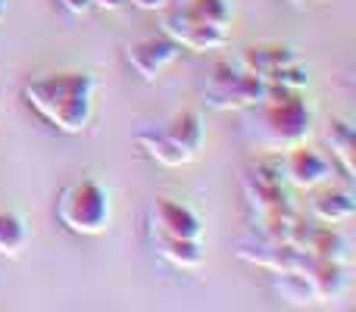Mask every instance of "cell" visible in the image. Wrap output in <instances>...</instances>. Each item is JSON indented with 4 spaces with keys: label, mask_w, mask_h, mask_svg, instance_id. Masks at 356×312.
Here are the masks:
<instances>
[{
    "label": "cell",
    "mask_w": 356,
    "mask_h": 312,
    "mask_svg": "<svg viewBox=\"0 0 356 312\" xmlns=\"http://www.w3.org/2000/svg\"><path fill=\"white\" fill-rule=\"evenodd\" d=\"M97 88V79L85 69H60L25 81L22 100L44 125L66 138H79L94 122Z\"/></svg>",
    "instance_id": "obj_1"
},
{
    "label": "cell",
    "mask_w": 356,
    "mask_h": 312,
    "mask_svg": "<svg viewBox=\"0 0 356 312\" xmlns=\"http://www.w3.org/2000/svg\"><path fill=\"white\" fill-rule=\"evenodd\" d=\"M244 113H250L244 122L247 138L263 154H284L309 141L316 125V110L303 97V91H269L263 104Z\"/></svg>",
    "instance_id": "obj_2"
},
{
    "label": "cell",
    "mask_w": 356,
    "mask_h": 312,
    "mask_svg": "<svg viewBox=\"0 0 356 312\" xmlns=\"http://www.w3.org/2000/svg\"><path fill=\"white\" fill-rule=\"evenodd\" d=\"M203 141H207V125L197 110L175 113L166 122L135 131V144L144 150V156L166 169H181L194 163L203 150Z\"/></svg>",
    "instance_id": "obj_3"
},
{
    "label": "cell",
    "mask_w": 356,
    "mask_h": 312,
    "mask_svg": "<svg viewBox=\"0 0 356 312\" xmlns=\"http://www.w3.org/2000/svg\"><path fill=\"white\" fill-rule=\"evenodd\" d=\"M56 219L69 234L79 238H100L113 222L110 188L97 178H79L66 184L56 197Z\"/></svg>",
    "instance_id": "obj_4"
},
{
    "label": "cell",
    "mask_w": 356,
    "mask_h": 312,
    "mask_svg": "<svg viewBox=\"0 0 356 312\" xmlns=\"http://www.w3.org/2000/svg\"><path fill=\"white\" fill-rule=\"evenodd\" d=\"M200 94L209 110H250L269 97V85L257 72L241 66L234 56V60H219L209 66Z\"/></svg>",
    "instance_id": "obj_5"
},
{
    "label": "cell",
    "mask_w": 356,
    "mask_h": 312,
    "mask_svg": "<svg viewBox=\"0 0 356 312\" xmlns=\"http://www.w3.org/2000/svg\"><path fill=\"white\" fill-rule=\"evenodd\" d=\"M160 31L172 38L181 50H191V54H209V50H222L228 44L225 25L207 22L203 16L191 13L188 6H181V3L166 6Z\"/></svg>",
    "instance_id": "obj_6"
},
{
    "label": "cell",
    "mask_w": 356,
    "mask_h": 312,
    "mask_svg": "<svg viewBox=\"0 0 356 312\" xmlns=\"http://www.w3.org/2000/svg\"><path fill=\"white\" fill-rule=\"evenodd\" d=\"M244 197L257 215L275 213V209H291V197L288 188H284L275 154H269V159H257L244 172Z\"/></svg>",
    "instance_id": "obj_7"
},
{
    "label": "cell",
    "mask_w": 356,
    "mask_h": 312,
    "mask_svg": "<svg viewBox=\"0 0 356 312\" xmlns=\"http://www.w3.org/2000/svg\"><path fill=\"white\" fill-rule=\"evenodd\" d=\"M275 159H278V169H282L284 184H291V188H297V190L322 188V184H328L332 175L338 172L334 163L328 159V154L309 147L307 141L291 147V150H284V154H275Z\"/></svg>",
    "instance_id": "obj_8"
},
{
    "label": "cell",
    "mask_w": 356,
    "mask_h": 312,
    "mask_svg": "<svg viewBox=\"0 0 356 312\" xmlns=\"http://www.w3.org/2000/svg\"><path fill=\"white\" fill-rule=\"evenodd\" d=\"M181 56V47L169 35L156 31V35H141L135 41L125 44V63L141 81H156L169 66Z\"/></svg>",
    "instance_id": "obj_9"
},
{
    "label": "cell",
    "mask_w": 356,
    "mask_h": 312,
    "mask_svg": "<svg viewBox=\"0 0 356 312\" xmlns=\"http://www.w3.org/2000/svg\"><path fill=\"white\" fill-rule=\"evenodd\" d=\"M147 228L160 234H172V238H188V240H203V219L194 206L172 197H156L147 209Z\"/></svg>",
    "instance_id": "obj_10"
},
{
    "label": "cell",
    "mask_w": 356,
    "mask_h": 312,
    "mask_svg": "<svg viewBox=\"0 0 356 312\" xmlns=\"http://www.w3.org/2000/svg\"><path fill=\"white\" fill-rule=\"evenodd\" d=\"M297 60H300L297 47H291V44H282V41L247 44V47L238 54V63H241V66H247L250 72H257L259 79H266V81H269L272 75L278 72V69L291 66V63H297Z\"/></svg>",
    "instance_id": "obj_11"
},
{
    "label": "cell",
    "mask_w": 356,
    "mask_h": 312,
    "mask_svg": "<svg viewBox=\"0 0 356 312\" xmlns=\"http://www.w3.org/2000/svg\"><path fill=\"white\" fill-rule=\"evenodd\" d=\"M147 240L154 247V253L163 263L175 265L181 272H197L203 265V240H188V238H172V234H160L147 228Z\"/></svg>",
    "instance_id": "obj_12"
},
{
    "label": "cell",
    "mask_w": 356,
    "mask_h": 312,
    "mask_svg": "<svg viewBox=\"0 0 356 312\" xmlns=\"http://www.w3.org/2000/svg\"><path fill=\"white\" fill-rule=\"evenodd\" d=\"M309 215L322 225H344L356 215V194L350 188H325L309 200Z\"/></svg>",
    "instance_id": "obj_13"
},
{
    "label": "cell",
    "mask_w": 356,
    "mask_h": 312,
    "mask_svg": "<svg viewBox=\"0 0 356 312\" xmlns=\"http://www.w3.org/2000/svg\"><path fill=\"white\" fill-rule=\"evenodd\" d=\"M325 144H328V159L334 163V169L341 172V175L347 178V181H353L356 178V129L350 119L344 116H334L328 119V129H325Z\"/></svg>",
    "instance_id": "obj_14"
},
{
    "label": "cell",
    "mask_w": 356,
    "mask_h": 312,
    "mask_svg": "<svg viewBox=\"0 0 356 312\" xmlns=\"http://www.w3.org/2000/svg\"><path fill=\"white\" fill-rule=\"evenodd\" d=\"M29 240H31L29 222H25L16 209H0V256L3 259L22 256Z\"/></svg>",
    "instance_id": "obj_15"
},
{
    "label": "cell",
    "mask_w": 356,
    "mask_h": 312,
    "mask_svg": "<svg viewBox=\"0 0 356 312\" xmlns=\"http://www.w3.org/2000/svg\"><path fill=\"white\" fill-rule=\"evenodd\" d=\"M181 6H188L191 13L203 16L207 22H216V25H232V3L228 0H178Z\"/></svg>",
    "instance_id": "obj_16"
},
{
    "label": "cell",
    "mask_w": 356,
    "mask_h": 312,
    "mask_svg": "<svg viewBox=\"0 0 356 312\" xmlns=\"http://www.w3.org/2000/svg\"><path fill=\"white\" fill-rule=\"evenodd\" d=\"M60 6H63V10H69L72 16H85V13L94 10L91 0H60Z\"/></svg>",
    "instance_id": "obj_17"
},
{
    "label": "cell",
    "mask_w": 356,
    "mask_h": 312,
    "mask_svg": "<svg viewBox=\"0 0 356 312\" xmlns=\"http://www.w3.org/2000/svg\"><path fill=\"white\" fill-rule=\"evenodd\" d=\"M129 3H131V6H138V10L154 13V10H166L169 0H129Z\"/></svg>",
    "instance_id": "obj_18"
},
{
    "label": "cell",
    "mask_w": 356,
    "mask_h": 312,
    "mask_svg": "<svg viewBox=\"0 0 356 312\" xmlns=\"http://www.w3.org/2000/svg\"><path fill=\"white\" fill-rule=\"evenodd\" d=\"M125 3H129V0H91V6H94V10H122V6Z\"/></svg>",
    "instance_id": "obj_19"
},
{
    "label": "cell",
    "mask_w": 356,
    "mask_h": 312,
    "mask_svg": "<svg viewBox=\"0 0 356 312\" xmlns=\"http://www.w3.org/2000/svg\"><path fill=\"white\" fill-rule=\"evenodd\" d=\"M6 13H10V0H0V22L6 19Z\"/></svg>",
    "instance_id": "obj_20"
},
{
    "label": "cell",
    "mask_w": 356,
    "mask_h": 312,
    "mask_svg": "<svg viewBox=\"0 0 356 312\" xmlns=\"http://www.w3.org/2000/svg\"><path fill=\"white\" fill-rule=\"evenodd\" d=\"M294 3H303V0H294Z\"/></svg>",
    "instance_id": "obj_21"
}]
</instances>
